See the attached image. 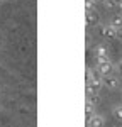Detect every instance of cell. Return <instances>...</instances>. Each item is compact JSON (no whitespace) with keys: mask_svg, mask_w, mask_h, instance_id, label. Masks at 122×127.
<instances>
[{"mask_svg":"<svg viewBox=\"0 0 122 127\" xmlns=\"http://www.w3.org/2000/svg\"><path fill=\"white\" fill-rule=\"evenodd\" d=\"M103 85V80L98 78L97 75H93L90 69H88V92H98Z\"/></svg>","mask_w":122,"mask_h":127,"instance_id":"6da1fadb","label":"cell"},{"mask_svg":"<svg viewBox=\"0 0 122 127\" xmlns=\"http://www.w3.org/2000/svg\"><path fill=\"white\" fill-rule=\"evenodd\" d=\"M114 69H115V66L112 64L110 59H107V61H98V71H100V75L110 76L112 73H114Z\"/></svg>","mask_w":122,"mask_h":127,"instance_id":"7a4b0ae2","label":"cell"},{"mask_svg":"<svg viewBox=\"0 0 122 127\" xmlns=\"http://www.w3.org/2000/svg\"><path fill=\"white\" fill-rule=\"evenodd\" d=\"M103 85L109 88V90H117V88L121 87V80L117 78V76H114V75H110V76H105L103 78Z\"/></svg>","mask_w":122,"mask_h":127,"instance_id":"3957f363","label":"cell"},{"mask_svg":"<svg viewBox=\"0 0 122 127\" xmlns=\"http://www.w3.org/2000/svg\"><path fill=\"white\" fill-rule=\"evenodd\" d=\"M95 56H97V59L98 61H107L109 59V53H107V48L105 46H97L95 48Z\"/></svg>","mask_w":122,"mask_h":127,"instance_id":"277c9868","label":"cell"},{"mask_svg":"<svg viewBox=\"0 0 122 127\" xmlns=\"http://www.w3.org/2000/svg\"><path fill=\"white\" fill-rule=\"evenodd\" d=\"M102 32L107 36V37H117V27H114L112 24H107L102 27Z\"/></svg>","mask_w":122,"mask_h":127,"instance_id":"5b68a950","label":"cell"},{"mask_svg":"<svg viewBox=\"0 0 122 127\" xmlns=\"http://www.w3.org/2000/svg\"><path fill=\"white\" fill-rule=\"evenodd\" d=\"M90 127H103V117L102 115H92L90 117Z\"/></svg>","mask_w":122,"mask_h":127,"instance_id":"8992f818","label":"cell"},{"mask_svg":"<svg viewBox=\"0 0 122 127\" xmlns=\"http://www.w3.org/2000/svg\"><path fill=\"white\" fill-rule=\"evenodd\" d=\"M110 24L114 27H117V29H121L122 27V14H114L110 19Z\"/></svg>","mask_w":122,"mask_h":127,"instance_id":"52a82bcc","label":"cell"},{"mask_svg":"<svg viewBox=\"0 0 122 127\" xmlns=\"http://www.w3.org/2000/svg\"><path fill=\"white\" fill-rule=\"evenodd\" d=\"M105 5L110 9H122V0H105Z\"/></svg>","mask_w":122,"mask_h":127,"instance_id":"ba28073f","label":"cell"},{"mask_svg":"<svg viewBox=\"0 0 122 127\" xmlns=\"http://www.w3.org/2000/svg\"><path fill=\"white\" fill-rule=\"evenodd\" d=\"M112 114H114V117L117 119V120L122 122V105H115L114 110H112Z\"/></svg>","mask_w":122,"mask_h":127,"instance_id":"9c48e42d","label":"cell"},{"mask_svg":"<svg viewBox=\"0 0 122 127\" xmlns=\"http://www.w3.org/2000/svg\"><path fill=\"white\" fill-rule=\"evenodd\" d=\"M87 114H88V117H92V103L90 102L87 103Z\"/></svg>","mask_w":122,"mask_h":127,"instance_id":"30bf717a","label":"cell"},{"mask_svg":"<svg viewBox=\"0 0 122 127\" xmlns=\"http://www.w3.org/2000/svg\"><path fill=\"white\" fill-rule=\"evenodd\" d=\"M115 68H117V71H119V73L122 75V59L119 61V63H117V66H115Z\"/></svg>","mask_w":122,"mask_h":127,"instance_id":"8fae6325","label":"cell"}]
</instances>
